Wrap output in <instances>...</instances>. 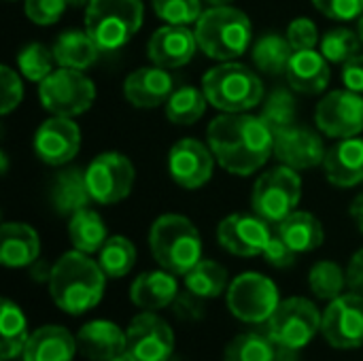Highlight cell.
Listing matches in <instances>:
<instances>
[{
    "instance_id": "6da1fadb",
    "label": "cell",
    "mask_w": 363,
    "mask_h": 361,
    "mask_svg": "<svg viewBox=\"0 0 363 361\" xmlns=\"http://www.w3.org/2000/svg\"><path fill=\"white\" fill-rule=\"evenodd\" d=\"M206 143L217 164L234 177H251L274 153V132L262 117L221 113L206 128Z\"/></svg>"
},
{
    "instance_id": "1f68e13d",
    "label": "cell",
    "mask_w": 363,
    "mask_h": 361,
    "mask_svg": "<svg viewBox=\"0 0 363 361\" xmlns=\"http://www.w3.org/2000/svg\"><path fill=\"white\" fill-rule=\"evenodd\" d=\"M0 360L11 361L23 355L26 343L30 338L28 332V319L23 311L9 298L2 300V313H0Z\"/></svg>"
},
{
    "instance_id": "816d5d0a",
    "label": "cell",
    "mask_w": 363,
    "mask_h": 361,
    "mask_svg": "<svg viewBox=\"0 0 363 361\" xmlns=\"http://www.w3.org/2000/svg\"><path fill=\"white\" fill-rule=\"evenodd\" d=\"M351 217H353L355 226L363 232V194H359V196L351 202Z\"/></svg>"
},
{
    "instance_id": "d6a6232c",
    "label": "cell",
    "mask_w": 363,
    "mask_h": 361,
    "mask_svg": "<svg viewBox=\"0 0 363 361\" xmlns=\"http://www.w3.org/2000/svg\"><path fill=\"white\" fill-rule=\"evenodd\" d=\"M206 94L202 87L183 85L172 91V96L164 104L166 119L174 126H194L206 113Z\"/></svg>"
},
{
    "instance_id": "5b68a950",
    "label": "cell",
    "mask_w": 363,
    "mask_h": 361,
    "mask_svg": "<svg viewBox=\"0 0 363 361\" xmlns=\"http://www.w3.org/2000/svg\"><path fill=\"white\" fill-rule=\"evenodd\" d=\"M202 89L213 109L221 113H249L264 102V81L247 64L219 62L202 77Z\"/></svg>"
},
{
    "instance_id": "ab89813d",
    "label": "cell",
    "mask_w": 363,
    "mask_h": 361,
    "mask_svg": "<svg viewBox=\"0 0 363 361\" xmlns=\"http://www.w3.org/2000/svg\"><path fill=\"white\" fill-rule=\"evenodd\" d=\"M17 68L19 72L28 79V81H36L40 83L43 79H47L55 68H53V51L47 49L43 43H28L26 47L19 49L17 53Z\"/></svg>"
},
{
    "instance_id": "7a4b0ae2",
    "label": "cell",
    "mask_w": 363,
    "mask_h": 361,
    "mask_svg": "<svg viewBox=\"0 0 363 361\" xmlns=\"http://www.w3.org/2000/svg\"><path fill=\"white\" fill-rule=\"evenodd\" d=\"M106 274L87 253L68 251L53 264L49 296L66 315H85L94 311L106 289Z\"/></svg>"
},
{
    "instance_id": "f6af8a7d",
    "label": "cell",
    "mask_w": 363,
    "mask_h": 361,
    "mask_svg": "<svg viewBox=\"0 0 363 361\" xmlns=\"http://www.w3.org/2000/svg\"><path fill=\"white\" fill-rule=\"evenodd\" d=\"M313 4L334 21H353L363 15V0H313Z\"/></svg>"
},
{
    "instance_id": "52a82bcc",
    "label": "cell",
    "mask_w": 363,
    "mask_h": 361,
    "mask_svg": "<svg viewBox=\"0 0 363 361\" xmlns=\"http://www.w3.org/2000/svg\"><path fill=\"white\" fill-rule=\"evenodd\" d=\"M302 200V179L298 170L281 164L257 177L251 189V209L264 221L279 226Z\"/></svg>"
},
{
    "instance_id": "8fae6325",
    "label": "cell",
    "mask_w": 363,
    "mask_h": 361,
    "mask_svg": "<svg viewBox=\"0 0 363 361\" xmlns=\"http://www.w3.org/2000/svg\"><path fill=\"white\" fill-rule=\"evenodd\" d=\"M85 177L91 200L102 206H111L132 194L136 168L128 155L119 151H104L89 162Z\"/></svg>"
},
{
    "instance_id": "83f0119b",
    "label": "cell",
    "mask_w": 363,
    "mask_h": 361,
    "mask_svg": "<svg viewBox=\"0 0 363 361\" xmlns=\"http://www.w3.org/2000/svg\"><path fill=\"white\" fill-rule=\"evenodd\" d=\"M277 234L300 255L319 249L325 240L323 223L308 211H294L277 226Z\"/></svg>"
},
{
    "instance_id": "681fc988",
    "label": "cell",
    "mask_w": 363,
    "mask_h": 361,
    "mask_svg": "<svg viewBox=\"0 0 363 361\" xmlns=\"http://www.w3.org/2000/svg\"><path fill=\"white\" fill-rule=\"evenodd\" d=\"M347 285L351 291L363 296V249H359L347 266Z\"/></svg>"
},
{
    "instance_id": "11a10c76",
    "label": "cell",
    "mask_w": 363,
    "mask_h": 361,
    "mask_svg": "<svg viewBox=\"0 0 363 361\" xmlns=\"http://www.w3.org/2000/svg\"><path fill=\"white\" fill-rule=\"evenodd\" d=\"M0 162H2V174H6L9 172V155L4 151L0 153Z\"/></svg>"
},
{
    "instance_id": "9a60e30c",
    "label": "cell",
    "mask_w": 363,
    "mask_h": 361,
    "mask_svg": "<svg viewBox=\"0 0 363 361\" xmlns=\"http://www.w3.org/2000/svg\"><path fill=\"white\" fill-rule=\"evenodd\" d=\"M272 238L270 223L259 215L234 213L219 221L217 226V243L221 249L236 257H257L264 255L268 243Z\"/></svg>"
},
{
    "instance_id": "4316f807",
    "label": "cell",
    "mask_w": 363,
    "mask_h": 361,
    "mask_svg": "<svg viewBox=\"0 0 363 361\" xmlns=\"http://www.w3.org/2000/svg\"><path fill=\"white\" fill-rule=\"evenodd\" d=\"M49 200L55 209L57 215H74L81 209H87L91 200L89 187H87V177L83 168L68 166L60 170L51 183Z\"/></svg>"
},
{
    "instance_id": "7dc6e473",
    "label": "cell",
    "mask_w": 363,
    "mask_h": 361,
    "mask_svg": "<svg viewBox=\"0 0 363 361\" xmlns=\"http://www.w3.org/2000/svg\"><path fill=\"white\" fill-rule=\"evenodd\" d=\"M262 257L266 260V264H270L272 268H279V270L291 268L298 262V253L279 234H272V238H270V243H268Z\"/></svg>"
},
{
    "instance_id": "6f0895ef",
    "label": "cell",
    "mask_w": 363,
    "mask_h": 361,
    "mask_svg": "<svg viewBox=\"0 0 363 361\" xmlns=\"http://www.w3.org/2000/svg\"><path fill=\"white\" fill-rule=\"evenodd\" d=\"M113 361H138L134 355H130V353H123V355H119V357H115Z\"/></svg>"
},
{
    "instance_id": "30bf717a",
    "label": "cell",
    "mask_w": 363,
    "mask_h": 361,
    "mask_svg": "<svg viewBox=\"0 0 363 361\" xmlns=\"http://www.w3.org/2000/svg\"><path fill=\"white\" fill-rule=\"evenodd\" d=\"M279 304V289L266 274L242 272L228 287V309L242 323H266Z\"/></svg>"
},
{
    "instance_id": "f907efd6",
    "label": "cell",
    "mask_w": 363,
    "mask_h": 361,
    "mask_svg": "<svg viewBox=\"0 0 363 361\" xmlns=\"http://www.w3.org/2000/svg\"><path fill=\"white\" fill-rule=\"evenodd\" d=\"M51 272H53V264H49V262H45V260H36L32 266H28V277H30V281H34V283H38V285H49V281H51Z\"/></svg>"
},
{
    "instance_id": "7402d4cb",
    "label": "cell",
    "mask_w": 363,
    "mask_h": 361,
    "mask_svg": "<svg viewBox=\"0 0 363 361\" xmlns=\"http://www.w3.org/2000/svg\"><path fill=\"white\" fill-rule=\"evenodd\" d=\"M323 170L334 187H355L363 183V138H342L328 149Z\"/></svg>"
},
{
    "instance_id": "d590c367",
    "label": "cell",
    "mask_w": 363,
    "mask_h": 361,
    "mask_svg": "<svg viewBox=\"0 0 363 361\" xmlns=\"http://www.w3.org/2000/svg\"><path fill=\"white\" fill-rule=\"evenodd\" d=\"M136 247L125 236H108L98 251V264L108 279H123L136 266Z\"/></svg>"
},
{
    "instance_id": "9f6ffc18",
    "label": "cell",
    "mask_w": 363,
    "mask_h": 361,
    "mask_svg": "<svg viewBox=\"0 0 363 361\" xmlns=\"http://www.w3.org/2000/svg\"><path fill=\"white\" fill-rule=\"evenodd\" d=\"M204 2L211 6H223V4H232L234 0H204Z\"/></svg>"
},
{
    "instance_id": "44dd1931",
    "label": "cell",
    "mask_w": 363,
    "mask_h": 361,
    "mask_svg": "<svg viewBox=\"0 0 363 361\" xmlns=\"http://www.w3.org/2000/svg\"><path fill=\"white\" fill-rule=\"evenodd\" d=\"M79 353L89 361H113L128 353V334L117 323L94 319L77 332Z\"/></svg>"
},
{
    "instance_id": "e0dca14e",
    "label": "cell",
    "mask_w": 363,
    "mask_h": 361,
    "mask_svg": "<svg viewBox=\"0 0 363 361\" xmlns=\"http://www.w3.org/2000/svg\"><path fill=\"white\" fill-rule=\"evenodd\" d=\"M32 147L36 157L53 168H62L74 160L81 149V130L72 121V117L51 115L45 119L32 138Z\"/></svg>"
},
{
    "instance_id": "ffe728a7",
    "label": "cell",
    "mask_w": 363,
    "mask_h": 361,
    "mask_svg": "<svg viewBox=\"0 0 363 361\" xmlns=\"http://www.w3.org/2000/svg\"><path fill=\"white\" fill-rule=\"evenodd\" d=\"M174 91L170 72L162 66H143L132 70L123 81V96L134 109H157Z\"/></svg>"
},
{
    "instance_id": "2e32d148",
    "label": "cell",
    "mask_w": 363,
    "mask_h": 361,
    "mask_svg": "<svg viewBox=\"0 0 363 361\" xmlns=\"http://www.w3.org/2000/svg\"><path fill=\"white\" fill-rule=\"evenodd\" d=\"M125 334L128 353L138 361H170L174 355V332L170 323L151 311L136 315Z\"/></svg>"
},
{
    "instance_id": "680465c9",
    "label": "cell",
    "mask_w": 363,
    "mask_h": 361,
    "mask_svg": "<svg viewBox=\"0 0 363 361\" xmlns=\"http://www.w3.org/2000/svg\"><path fill=\"white\" fill-rule=\"evenodd\" d=\"M357 34H359V38H362L363 43V15L357 19Z\"/></svg>"
},
{
    "instance_id": "7c38bea8",
    "label": "cell",
    "mask_w": 363,
    "mask_h": 361,
    "mask_svg": "<svg viewBox=\"0 0 363 361\" xmlns=\"http://www.w3.org/2000/svg\"><path fill=\"white\" fill-rule=\"evenodd\" d=\"M315 123L330 138H353L363 132V98L353 89L328 91L317 109Z\"/></svg>"
},
{
    "instance_id": "91938a15",
    "label": "cell",
    "mask_w": 363,
    "mask_h": 361,
    "mask_svg": "<svg viewBox=\"0 0 363 361\" xmlns=\"http://www.w3.org/2000/svg\"><path fill=\"white\" fill-rule=\"evenodd\" d=\"M2 361H4V360H2Z\"/></svg>"
},
{
    "instance_id": "f1b7e54d",
    "label": "cell",
    "mask_w": 363,
    "mask_h": 361,
    "mask_svg": "<svg viewBox=\"0 0 363 361\" xmlns=\"http://www.w3.org/2000/svg\"><path fill=\"white\" fill-rule=\"evenodd\" d=\"M51 51H53V57H55L57 66L77 68V70H85V68L94 66L98 55L102 53V49L87 34V30H66V32H62L55 38Z\"/></svg>"
},
{
    "instance_id": "9c48e42d",
    "label": "cell",
    "mask_w": 363,
    "mask_h": 361,
    "mask_svg": "<svg viewBox=\"0 0 363 361\" xmlns=\"http://www.w3.org/2000/svg\"><path fill=\"white\" fill-rule=\"evenodd\" d=\"M323 315L319 309L300 296L281 300L272 317L266 321V334L279 347H289L302 351L321 332Z\"/></svg>"
},
{
    "instance_id": "d4e9b609",
    "label": "cell",
    "mask_w": 363,
    "mask_h": 361,
    "mask_svg": "<svg viewBox=\"0 0 363 361\" xmlns=\"http://www.w3.org/2000/svg\"><path fill=\"white\" fill-rule=\"evenodd\" d=\"M40 255L38 232L21 221H4L0 228V262L4 268H28Z\"/></svg>"
},
{
    "instance_id": "7bdbcfd3",
    "label": "cell",
    "mask_w": 363,
    "mask_h": 361,
    "mask_svg": "<svg viewBox=\"0 0 363 361\" xmlns=\"http://www.w3.org/2000/svg\"><path fill=\"white\" fill-rule=\"evenodd\" d=\"M68 9L66 0H23L26 17L36 26H53Z\"/></svg>"
},
{
    "instance_id": "8d00e7d4",
    "label": "cell",
    "mask_w": 363,
    "mask_h": 361,
    "mask_svg": "<svg viewBox=\"0 0 363 361\" xmlns=\"http://www.w3.org/2000/svg\"><path fill=\"white\" fill-rule=\"evenodd\" d=\"M259 117L268 123V128L274 134L296 126L298 102H296L294 89H287V87L272 89L262 102V115Z\"/></svg>"
},
{
    "instance_id": "ac0fdd59",
    "label": "cell",
    "mask_w": 363,
    "mask_h": 361,
    "mask_svg": "<svg viewBox=\"0 0 363 361\" xmlns=\"http://www.w3.org/2000/svg\"><path fill=\"white\" fill-rule=\"evenodd\" d=\"M325 153L323 138L311 128L291 126L274 134V157L294 170L317 168L323 164Z\"/></svg>"
},
{
    "instance_id": "bcb514c9",
    "label": "cell",
    "mask_w": 363,
    "mask_h": 361,
    "mask_svg": "<svg viewBox=\"0 0 363 361\" xmlns=\"http://www.w3.org/2000/svg\"><path fill=\"white\" fill-rule=\"evenodd\" d=\"M172 313L179 321H185V323H198L204 319L206 315V304H204V298L191 294L189 289L185 291H179L177 300L172 302Z\"/></svg>"
},
{
    "instance_id": "60d3db41",
    "label": "cell",
    "mask_w": 363,
    "mask_h": 361,
    "mask_svg": "<svg viewBox=\"0 0 363 361\" xmlns=\"http://www.w3.org/2000/svg\"><path fill=\"white\" fill-rule=\"evenodd\" d=\"M155 15L164 23L172 26H191L200 19L202 0H151Z\"/></svg>"
},
{
    "instance_id": "f546056e",
    "label": "cell",
    "mask_w": 363,
    "mask_h": 361,
    "mask_svg": "<svg viewBox=\"0 0 363 361\" xmlns=\"http://www.w3.org/2000/svg\"><path fill=\"white\" fill-rule=\"evenodd\" d=\"M291 55H294V47H291L287 34H279V32L262 34L251 47L253 64L257 66L259 72L270 74V77L285 74L287 66L291 62Z\"/></svg>"
},
{
    "instance_id": "5bb4252c",
    "label": "cell",
    "mask_w": 363,
    "mask_h": 361,
    "mask_svg": "<svg viewBox=\"0 0 363 361\" xmlns=\"http://www.w3.org/2000/svg\"><path fill=\"white\" fill-rule=\"evenodd\" d=\"M215 155L208 143L198 138H181L168 151V172L183 189H200L206 185L215 170Z\"/></svg>"
},
{
    "instance_id": "f35d334b",
    "label": "cell",
    "mask_w": 363,
    "mask_h": 361,
    "mask_svg": "<svg viewBox=\"0 0 363 361\" xmlns=\"http://www.w3.org/2000/svg\"><path fill=\"white\" fill-rule=\"evenodd\" d=\"M362 45L363 43L357 32H353L349 28H334L323 34V38L319 43V51L332 64H347L351 57H355L359 53Z\"/></svg>"
},
{
    "instance_id": "277c9868",
    "label": "cell",
    "mask_w": 363,
    "mask_h": 361,
    "mask_svg": "<svg viewBox=\"0 0 363 361\" xmlns=\"http://www.w3.org/2000/svg\"><path fill=\"white\" fill-rule=\"evenodd\" d=\"M149 249L160 268L185 277L202 260V238L198 228L179 213L160 215L149 230Z\"/></svg>"
},
{
    "instance_id": "c3c4849f",
    "label": "cell",
    "mask_w": 363,
    "mask_h": 361,
    "mask_svg": "<svg viewBox=\"0 0 363 361\" xmlns=\"http://www.w3.org/2000/svg\"><path fill=\"white\" fill-rule=\"evenodd\" d=\"M342 83L347 89L363 94V55L357 53L347 64H342Z\"/></svg>"
},
{
    "instance_id": "b9f144b4",
    "label": "cell",
    "mask_w": 363,
    "mask_h": 361,
    "mask_svg": "<svg viewBox=\"0 0 363 361\" xmlns=\"http://www.w3.org/2000/svg\"><path fill=\"white\" fill-rule=\"evenodd\" d=\"M23 100L21 77L11 66H0V115H11Z\"/></svg>"
},
{
    "instance_id": "d6986e66",
    "label": "cell",
    "mask_w": 363,
    "mask_h": 361,
    "mask_svg": "<svg viewBox=\"0 0 363 361\" xmlns=\"http://www.w3.org/2000/svg\"><path fill=\"white\" fill-rule=\"evenodd\" d=\"M198 49L200 47L196 32L189 30V26L166 23L157 28L147 40V57L151 60V64L162 66L166 70L189 64Z\"/></svg>"
},
{
    "instance_id": "ee69618b",
    "label": "cell",
    "mask_w": 363,
    "mask_h": 361,
    "mask_svg": "<svg viewBox=\"0 0 363 361\" xmlns=\"http://www.w3.org/2000/svg\"><path fill=\"white\" fill-rule=\"evenodd\" d=\"M287 38L294 47V51H302V49H315L321 38H319V28L313 19L308 17H298L287 26Z\"/></svg>"
},
{
    "instance_id": "4dcf8cb0",
    "label": "cell",
    "mask_w": 363,
    "mask_h": 361,
    "mask_svg": "<svg viewBox=\"0 0 363 361\" xmlns=\"http://www.w3.org/2000/svg\"><path fill=\"white\" fill-rule=\"evenodd\" d=\"M68 238L72 247L81 253L94 255L102 249V245L108 238L104 219L94 209H81L74 215H70L68 221Z\"/></svg>"
},
{
    "instance_id": "8992f818",
    "label": "cell",
    "mask_w": 363,
    "mask_h": 361,
    "mask_svg": "<svg viewBox=\"0 0 363 361\" xmlns=\"http://www.w3.org/2000/svg\"><path fill=\"white\" fill-rule=\"evenodd\" d=\"M143 19V0H91L85 11V30L102 51H117L132 40Z\"/></svg>"
},
{
    "instance_id": "cb8c5ba5",
    "label": "cell",
    "mask_w": 363,
    "mask_h": 361,
    "mask_svg": "<svg viewBox=\"0 0 363 361\" xmlns=\"http://www.w3.org/2000/svg\"><path fill=\"white\" fill-rule=\"evenodd\" d=\"M179 296V283L177 274L160 268V270H147L134 279L130 285V302L143 311L157 313L162 309H170L172 302Z\"/></svg>"
},
{
    "instance_id": "74e56055",
    "label": "cell",
    "mask_w": 363,
    "mask_h": 361,
    "mask_svg": "<svg viewBox=\"0 0 363 361\" xmlns=\"http://www.w3.org/2000/svg\"><path fill=\"white\" fill-rule=\"evenodd\" d=\"M308 287L319 300L332 302L342 296L345 287H349L347 270H342V266L332 260H321L308 272Z\"/></svg>"
},
{
    "instance_id": "836d02e7",
    "label": "cell",
    "mask_w": 363,
    "mask_h": 361,
    "mask_svg": "<svg viewBox=\"0 0 363 361\" xmlns=\"http://www.w3.org/2000/svg\"><path fill=\"white\" fill-rule=\"evenodd\" d=\"M183 281H185V289H189L191 294L204 300H215L230 287L228 270L219 262L204 260V257L183 277Z\"/></svg>"
},
{
    "instance_id": "484cf974",
    "label": "cell",
    "mask_w": 363,
    "mask_h": 361,
    "mask_svg": "<svg viewBox=\"0 0 363 361\" xmlns=\"http://www.w3.org/2000/svg\"><path fill=\"white\" fill-rule=\"evenodd\" d=\"M79 353L77 336L62 326H43L26 343L23 361H72Z\"/></svg>"
},
{
    "instance_id": "f5cc1de1",
    "label": "cell",
    "mask_w": 363,
    "mask_h": 361,
    "mask_svg": "<svg viewBox=\"0 0 363 361\" xmlns=\"http://www.w3.org/2000/svg\"><path fill=\"white\" fill-rule=\"evenodd\" d=\"M274 361H300V351L277 345V357H274Z\"/></svg>"
},
{
    "instance_id": "4fadbf2b",
    "label": "cell",
    "mask_w": 363,
    "mask_h": 361,
    "mask_svg": "<svg viewBox=\"0 0 363 361\" xmlns=\"http://www.w3.org/2000/svg\"><path fill=\"white\" fill-rule=\"evenodd\" d=\"M321 334L334 349L363 347V296L349 291L328 304L321 319Z\"/></svg>"
},
{
    "instance_id": "3957f363",
    "label": "cell",
    "mask_w": 363,
    "mask_h": 361,
    "mask_svg": "<svg viewBox=\"0 0 363 361\" xmlns=\"http://www.w3.org/2000/svg\"><path fill=\"white\" fill-rule=\"evenodd\" d=\"M200 51L217 62H232L253 47V26L245 11L223 4L208 6L196 21Z\"/></svg>"
},
{
    "instance_id": "db71d44e",
    "label": "cell",
    "mask_w": 363,
    "mask_h": 361,
    "mask_svg": "<svg viewBox=\"0 0 363 361\" xmlns=\"http://www.w3.org/2000/svg\"><path fill=\"white\" fill-rule=\"evenodd\" d=\"M68 2V6H74V9H81V6H87L91 0H66Z\"/></svg>"
},
{
    "instance_id": "603a6c76",
    "label": "cell",
    "mask_w": 363,
    "mask_h": 361,
    "mask_svg": "<svg viewBox=\"0 0 363 361\" xmlns=\"http://www.w3.org/2000/svg\"><path fill=\"white\" fill-rule=\"evenodd\" d=\"M285 77L294 91L315 96L328 89L332 70H330V62L323 57L321 51L302 49V51H294Z\"/></svg>"
},
{
    "instance_id": "ba28073f",
    "label": "cell",
    "mask_w": 363,
    "mask_h": 361,
    "mask_svg": "<svg viewBox=\"0 0 363 361\" xmlns=\"http://www.w3.org/2000/svg\"><path fill=\"white\" fill-rule=\"evenodd\" d=\"M38 100L51 115L79 117L91 109L96 85L83 70L60 66L38 83Z\"/></svg>"
},
{
    "instance_id": "e575fe53",
    "label": "cell",
    "mask_w": 363,
    "mask_h": 361,
    "mask_svg": "<svg viewBox=\"0 0 363 361\" xmlns=\"http://www.w3.org/2000/svg\"><path fill=\"white\" fill-rule=\"evenodd\" d=\"M277 357V345L266 332H242L234 336L225 351L223 361H274Z\"/></svg>"
}]
</instances>
